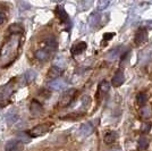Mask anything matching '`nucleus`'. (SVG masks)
Returning <instances> with one entry per match:
<instances>
[{"label":"nucleus","instance_id":"f03ea898","mask_svg":"<svg viewBox=\"0 0 152 151\" xmlns=\"http://www.w3.org/2000/svg\"><path fill=\"white\" fill-rule=\"evenodd\" d=\"M23 76H15L10 78L5 85L0 86V106H7L10 101L12 95L18 90L20 86L24 85Z\"/></svg>","mask_w":152,"mask_h":151},{"label":"nucleus","instance_id":"a878e982","mask_svg":"<svg viewBox=\"0 0 152 151\" xmlns=\"http://www.w3.org/2000/svg\"><path fill=\"white\" fill-rule=\"evenodd\" d=\"M108 5H109V1H107V0H100L98 2V10L101 12L103 9H106L108 7Z\"/></svg>","mask_w":152,"mask_h":151},{"label":"nucleus","instance_id":"c85d7f7f","mask_svg":"<svg viewBox=\"0 0 152 151\" xmlns=\"http://www.w3.org/2000/svg\"><path fill=\"white\" fill-rule=\"evenodd\" d=\"M5 21H6V15L0 12V25H1V24H4V23H5Z\"/></svg>","mask_w":152,"mask_h":151},{"label":"nucleus","instance_id":"39448f33","mask_svg":"<svg viewBox=\"0 0 152 151\" xmlns=\"http://www.w3.org/2000/svg\"><path fill=\"white\" fill-rule=\"evenodd\" d=\"M76 92H77V90H75V89H68V90H66L63 93V95H61V98H60L59 106L60 107H67V106H69L70 103H72V101L74 100V98H75Z\"/></svg>","mask_w":152,"mask_h":151},{"label":"nucleus","instance_id":"0eeeda50","mask_svg":"<svg viewBox=\"0 0 152 151\" xmlns=\"http://www.w3.org/2000/svg\"><path fill=\"white\" fill-rule=\"evenodd\" d=\"M134 41H135V44H137V45H142L143 43H145L148 41V31H146V29H143V27L139 29V31L135 33Z\"/></svg>","mask_w":152,"mask_h":151},{"label":"nucleus","instance_id":"9b49d317","mask_svg":"<svg viewBox=\"0 0 152 151\" xmlns=\"http://www.w3.org/2000/svg\"><path fill=\"white\" fill-rule=\"evenodd\" d=\"M56 14H57L58 18L61 23H64V24L69 23V16H68V14L66 13V10L64 9V7L58 6L56 8Z\"/></svg>","mask_w":152,"mask_h":151},{"label":"nucleus","instance_id":"f3484780","mask_svg":"<svg viewBox=\"0 0 152 151\" xmlns=\"http://www.w3.org/2000/svg\"><path fill=\"white\" fill-rule=\"evenodd\" d=\"M19 141L17 139L14 140H9L5 145V151H17L18 150Z\"/></svg>","mask_w":152,"mask_h":151},{"label":"nucleus","instance_id":"7ed1b4c3","mask_svg":"<svg viewBox=\"0 0 152 151\" xmlns=\"http://www.w3.org/2000/svg\"><path fill=\"white\" fill-rule=\"evenodd\" d=\"M57 49V42L55 39H47L45 42H43V45L35 51L34 56L38 59L39 62H47L49 58L51 57V55L56 51Z\"/></svg>","mask_w":152,"mask_h":151},{"label":"nucleus","instance_id":"f257e3e1","mask_svg":"<svg viewBox=\"0 0 152 151\" xmlns=\"http://www.w3.org/2000/svg\"><path fill=\"white\" fill-rule=\"evenodd\" d=\"M22 45L20 34H9L0 49V67L6 68L10 66L18 57Z\"/></svg>","mask_w":152,"mask_h":151},{"label":"nucleus","instance_id":"20e7f679","mask_svg":"<svg viewBox=\"0 0 152 151\" xmlns=\"http://www.w3.org/2000/svg\"><path fill=\"white\" fill-rule=\"evenodd\" d=\"M52 126H53V124L50 122L49 123H42V124L34 126L30 131H27V134H28L30 138H40V136H43L48 132H50L52 130Z\"/></svg>","mask_w":152,"mask_h":151},{"label":"nucleus","instance_id":"2eb2a0df","mask_svg":"<svg viewBox=\"0 0 152 151\" xmlns=\"http://www.w3.org/2000/svg\"><path fill=\"white\" fill-rule=\"evenodd\" d=\"M124 47L123 45H119V47H116L114 48L113 50H110L108 52V59H110V60H114L116 58H118L119 56H121L124 52Z\"/></svg>","mask_w":152,"mask_h":151},{"label":"nucleus","instance_id":"6ab92c4d","mask_svg":"<svg viewBox=\"0 0 152 151\" xmlns=\"http://www.w3.org/2000/svg\"><path fill=\"white\" fill-rule=\"evenodd\" d=\"M8 31L10 34H20L22 35V33H23V26L18 24V23H14L12 25L9 26V29H8Z\"/></svg>","mask_w":152,"mask_h":151},{"label":"nucleus","instance_id":"bb28decb","mask_svg":"<svg viewBox=\"0 0 152 151\" xmlns=\"http://www.w3.org/2000/svg\"><path fill=\"white\" fill-rule=\"evenodd\" d=\"M7 120H8V123H9V124H14L15 122H17V120H18V116H17L16 114H13V115H12V116H10Z\"/></svg>","mask_w":152,"mask_h":151},{"label":"nucleus","instance_id":"6e6552de","mask_svg":"<svg viewBox=\"0 0 152 151\" xmlns=\"http://www.w3.org/2000/svg\"><path fill=\"white\" fill-rule=\"evenodd\" d=\"M61 72H63L61 67H59V66H52V67H50V69L48 70V73H47V80H48V81H51V82L55 81V80H57V78H59Z\"/></svg>","mask_w":152,"mask_h":151},{"label":"nucleus","instance_id":"a211bd4d","mask_svg":"<svg viewBox=\"0 0 152 151\" xmlns=\"http://www.w3.org/2000/svg\"><path fill=\"white\" fill-rule=\"evenodd\" d=\"M103 140H104V142L107 144H113V143L116 142V140H117V133L114 132V131H108L104 134Z\"/></svg>","mask_w":152,"mask_h":151},{"label":"nucleus","instance_id":"ddd939ff","mask_svg":"<svg viewBox=\"0 0 152 151\" xmlns=\"http://www.w3.org/2000/svg\"><path fill=\"white\" fill-rule=\"evenodd\" d=\"M30 111H31L32 115H40V114L43 111V107L42 105L39 102L38 100H32L31 101V105H30Z\"/></svg>","mask_w":152,"mask_h":151},{"label":"nucleus","instance_id":"393cba45","mask_svg":"<svg viewBox=\"0 0 152 151\" xmlns=\"http://www.w3.org/2000/svg\"><path fill=\"white\" fill-rule=\"evenodd\" d=\"M151 127H152V123H150V122H145V123H143V124L141 125V132L149 133L150 132V130H151Z\"/></svg>","mask_w":152,"mask_h":151},{"label":"nucleus","instance_id":"4468645a","mask_svg":"<svg viewBox=\"0 0 152 151\" xmlns=\"http://www.w3.org/2000/svg\"><path fill=\"white\" fill-rule=\"evenodd\" d=\"M93 130H94V127L92 125V123L88 122V123L82 124L81 128H80V134H81L82 136H88V135H90L91 133L93 132Z\"/></svg>","mask_w":152,"mask_h":151},{"label":"nucleus","instance_id":"5701e85b","mask_svg":"<svg viewBox=\"0 0 152 151\" xmlns=\"http://www.w3.org/2000/svg\"><path fill=\"white\" fill-rule=\"evenodd\" d=\"M146 101H148V95L146 93H139V95H136V102L139 103L140 106H144L146 103Z\"/></svg>","mask_w":152,"mask_h":151},{"label":"nucleus","instance_id":"412c9836","mask_svg":"<svg viewBox=\"0 0 152 151\" xmlns=\"http://www.w3.org/2000/svg\"><path fill=\"white\" fill-rule=\"evenodd\" d=\"M148 147H149V140L145 136H141L137 141V149L140 151H143L148 149Z\"/></svg>","mask_w":152,"mask_h":151},{"label":"nucleus","instance_id":"b1692460","mask_svg":"<svg viewBox=\"0 0 152 151\" xmlns=\"http://www.w3.org/2000/svg\"><path fill=\"white\" fill-rule=\"evenodd\" d=\"M30 136H28V134L27 132H22V133H18L17 134V140H18L19 142H28L30 141Z\"/></svg>","mask_w":152,"mask_h":151},{"label":"nucleus","instance_id":"423d86ee","mask_svg":"<svg viewBox=\"0 0 152 151\" xmlns=\"http://www.w3.org/2000/svg\"><path fill=\"white\" fill-rule=\"evenodd\" d=\"M109 89H110L109 82L106 81V80L101 81V82L99 83V85H98V91H96V95H95L96 99H98V100H101L102 98L109 92Z\"/></svg>","mask_w":152,"mask_h":151},{"label":"nucleus","instance_id":"c756f323","mask_svg":"<svg viewBox=\"0 0 152 151\" xmlns=\"http://www.w3.org/2000/svg\"><path fill=\"white\" fill-rule=\"evenodd\" d=\"M149 29V30H151L152 29V22H145L144 23V25H143V29Z\"/></svg>","mask_w":152,"mask_h":151},{"label":"nucleus","instance_id":"9d476101","mask_svg":"<svg viewBox=\"0 0 152 151\" xmlns=\"http://www.w3.org/2000/svg\"><path fill=\"white\" fill-rule=\"evenodd\" d=\"M86 48H88V44L86 42H78V43L74 44L73 47H72V49H70V52H72V55H74V56H77V55H81L83 54L84 51L86 50Z\"/></svg>","mask_w":152,"mask_h":151},{"label":"nucleus","instance_id":"cd10ccee","mask_svg":"<svg viewBox=\"0 0 152 151\" xmlns=\"http://www.w3.org/2000/svg\"><path fill=\"white\" fill-rule=\"evenodd\" d=\"M113 37H115V33H104L103 39H104V40H110Z\"/></svg>","mask_w":152,"mask_h":151},{"label":"nucleus","instance_id":"aec40b11","mask_svg":"<svg viewBox=\"0 0 152 151\" xmlns=\"http://www.w3.org/2000/svg\"><path fill=\"white\" fill-rule=\"evenodd\" d=\"M99 21H100V14L98 13V12H94V13H92L91 15H90L89 23H90V25L92 26V27H94V26L98 25Z\"/></svg>","mask_w":152,"mask_h":151},{"label":"nucleus","instance_id":"dca6fc26","mask_svg":"<svg viewBox=\"0 0 152 151\" xmlns=\"http://www.w3.org/2000/svg\"><path fill=\"white\" fill-rule=\"evenodd\" d=\"M35 77H37V73H35L34 70H32V69L26 70L25 73L23 74V81H24V84H30V83H32L34 80H35Z\"/></svg>","mask_w":152,"mask_h":151},{"label":"nucleus","instance_id":"7c9ffc66","mask_svg":"<svg viewBox=\"0 0 152 151\" xmlns=\"http://www.w3.org/2000/svg\"><path fill=\"white\" fill-rule=\"evenodd\" d=\"M109 151H121L119 148H114V149H111V150H109Z\"/></svg>","mask_w":152,"mask_h":151},{"label":"nucleus","instance_id":"f8f14e48","mask_svg":"<svg viewBox=\"0 0 152 151\" xmlns=\"http://www.w3.org/2000/svg\"><path fill=\"white\" fill-rule=\"evenodd\" d=\"M66 85H67L66 81L59 77V78H57V80H55V81L50 82L49 88L52 89V90H55V91H60V90H64V89L66 88Z\"/></svg>","mask_w":152,"mask_h":151},{"label":"nucleus","instance_id":"4be33fe9","mask_svg":"<svg viewBox=\"0 0 152 151\" xmlns=\"http://www.w3.org/2000/svg\"><path fill=\"white\" fill-rule=\"evenodd\" d=\"M141 115H142L143 118L148 119L152 115V108L150 107V106H144V107H142V109H141Z\"/></svg>","mask_w":152,"mask_h":151},{"label":"nucleus","instance_id":"1a4fd4ad","mask_svg":"<svg viewBox=\"0 0 152 151\" xmlns=\"http://www.w3.org/2000/svg\"><path fill=\"white\" fill-rule=\"evenodd\" d=\"M124 82H125L124 72L121 70V69H118V70L115 73L114 77H113V80H111V84H113V86H115V88H119Z\"/></svg>","mask_w":152,"mask_h":151}]
</instances>
